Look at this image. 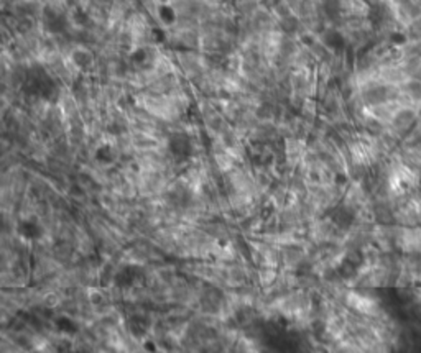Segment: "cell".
<instances>
[{"mask_svg":"<svg viewBox=\"0 0 421 353\" xmlns=\"http://www.w3.org/2000/svg\"><path fill=\"white\" fill-rule=\"evenodd\" d=\"M420 115L421 112L418 108H413V107H401L397 110V114L393 115L392 122L388 124V128L392 130L393 133L398 135L401 140L408 132L415 128L420 122Z\"/></svg>","mask_w":421,"mask_h":353,"instance_id":"6da1fadb","label":"cell"},{"mask_svg":"<svg viewBox=\"0 0 421 353\" xmlns=\"http://www.w3.org/2000/svg\"><path fill=\"white\" fill-rule=\"evenodd\" d=\"M411 79H416V81H421V62L418 66H416V69L413 72V76H411Z\"/></svg>","mask_w":421,"mask_h":353,"instance_id":"7a4b0ae2","label":"cell"}]
</instances>
